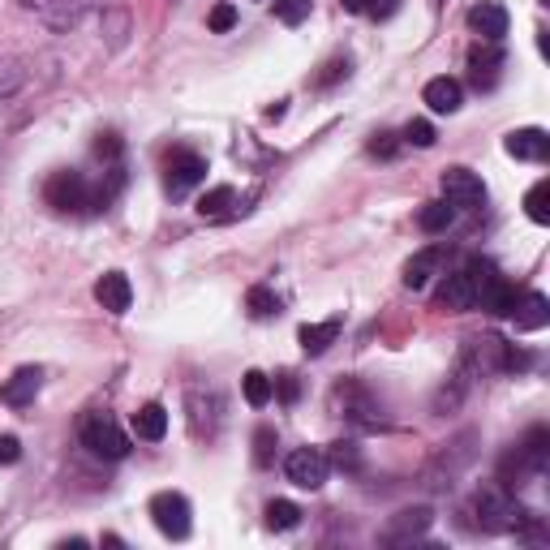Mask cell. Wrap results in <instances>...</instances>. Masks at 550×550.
I'll return each mask as SVG.
<instances>
[{
    "instance_id": "f546056e",
    "label": "cell",
    "mask_w": 550,
    "mask_h": 550,
    "mask_svg": "<svg viewBox=\"0 0 550 550\" xmlns=\"http://www.w3.org/2000/svg\"><path fill=\"white\" fill-rule=\"evenodd\" d=\"M525 215L533 224H550V181H538L525 194Z\"/></svg>"
},
{
    "instance_id": "4316f807",
    "label": "cell",
    "mask_w": 550,
    "mask_h": 550,
    "mask_svg": "<svg viewBox=\"0 0 550 550\" xmlns=\"http://www.w3.org/2000/svg\"><path fill=\"white\" fill-rule=\"evenodd\" d=\"M233 202H237L233 185H215L211 194H202V198H198V215H202V220H220V215H224L228 207H233Z\"/></svg>"
},
{
    "instance_id": "44dd1931",
    "label": "cell",
    "mask_w": 550,
    "mask_h": 550,
    "mask_svg": "<svg viewBox=\"0 0 550 550\" xmlns=\"http://www.w3.org/2000/svg\"><path fill=\"white\" fill-rule=\"evenodd\" d=\"M516 331H542L550 323V301L546 293H525V297H516Z\"/></svg>"
},
{
    "instance_id": "ab89813d",
    "label": "cell",
    "mask_w": 550,
    "mask_h": 550,
    "mask_svg": "<svg viewBox=\"0 0 550 550\" xmlns=\"http://www.w3.org/2000/svg\"><path fill=\"white\" fill-rule=\"evenodd\" d=\"M22 460V439L18 434H0V465H18Z\"/></svg>"
},
{
    "instance_id": "5bb4252c",
    "label": "cell",
    "mask_w": 550,
    "mask_h": 550,
    "mask_svg": "<svg viewBox=\"0 0 550 550\" xmlns=\"http://www.w3.org/2000/svg\"><path fill=\"white\" fill-rule=\"evenodd\" d=\"M503 147H508V155H512V159H529V164H546V159H550V134H546V129H538V125H529V129H512Z\"/></svg>"
},
{
    "instance_id": "f35d334b",
    "label": "cell",
    "mask_w": 550,
    "mask_h": 550,
    "mask_svg": "<svg viewBox=\"0 0 550 550\" xmlns=\"http://www.w3.org/2000/svg\"><path fill=\"white\" fill-rule=\"evenodd\" d=\"M271 392H280V400H284V404H297V396H301L297 374H280V379L271 383Z\"/></svg>"
},
{
    "instance_id": "9a60e30c",
    "label": "cell",
    "mask_w": 550,
    "mask_h": 550,
    "mask_svg": "<svg viewBox=\"0 0 550 550\" xmlns=\"http://www.w3.org/2000/svg\"><path fill=\"white\" fill-rule=\"evenodd\" d=\"M39 387H43V370L39 366H22V370H13V379L5 387H0V400H5L9 409H26V404H35Z\"/></svg>"
},
{
    "instance_id": "e575fe53",
    "label": "cell",
    "mask_w": 550,
    "mask_h": 550,
    "mask_svg": "<svg viewBox=\"0 0 550 550\" xmlns=\"http://www.w3.org/2000/svg\"><path fill=\"white\" fill-rule=\"evenodd\" d=\"M366 151L374 155V159H396V151H400V138L392 134V129H379L370 142H366Z\"/></svg>"
},
{
    "instance_id": "1f68e13d",
    "label": "cell",
    "mask_w": 550,
    "mask_h": 550,
    "mask_svg": "<svg viewBox=\"0 0 550 550\" xmlns=\"http://www.w3.org/2000/svg\"><path fill=\"white\" fill-rule=\"evenodd\" d=\"M275 447H280L275 430H271V426H258V430H254V465H258V469H267L271 460H275Z\"/></svg>"
},
{
    "instance_id": "60d3db41",
    "label": "cell",
    "mask_w": 550,
    "mask_h": 550,
    "mask_svg": "<svg viewBox=\"0 0 550 550\" xmlns=\"http://www.w3.org/2000/svg\"><path fill=\"white\" fill-rule=\"evenodd\" d=\"M400 9V0H370V5H366V13H370V18H392V13Z\"/></svg>"
},
{
    "instance_id": "4dcf8cb0",
    "label": "cell",
    "mask_w": 550,
    "mask_h": 550,
    "mask_svg": "<svg viewBox=\"0 0 550 550\" xmlns=\"http://www.w3.org/2000/svg\"><path fill=\"white\" fill-rule=\"evenodd\" d=\"M241 387H245V400H250L254 409H263V404L275 396V392H271V379H267L263 370H250V374H245V383H241Z\"/></svg>"
},
{
    "instance_id": "836d02e7",
    "label": "cell",
    "mask_w": 550,
    "mask_h": 550,
    "mask_svg": "<svg viewBox=\"0 0 550 550\" xmlns=\"http://www.w3.org/2000/svg\"><path fill=\"white\" fill-rule=\"evenodd\" d=\"M434 138H439V134H434V125L430 121H422V117H417V121H409V125H404V134H400V142H409V147H434Z\"/></svg>"
},
{
    "instance_id": "f1b7e54d",
    "label": "cell",
    "mask_w": 550,
    "mask_h": 550,
    "mask_svg": "<svg viewBox=\"0 0 550 550\" xmlns=\"http://www.w3.org/2000/svg\"><path fill=\"white\" fill-rule=\"evenodd\" d=\"M245 310L254 318H271V314H280V297H275L267 284H254L250 293H245Z\"/></svg>"
},
{
    "instance_id": "8d00e7d4",
    "label": "cell",
    "mask_w": 550,
    "mask_h": 550,
    "mask_svg": "<svg viewBox=\"0 0 550 550\" xmlns=\"http://www.w3.org/2000/svg\"><path fill=\"white\" fill-rule=\"evenodd\" d=\"M340 78H349V61H344V56H336V61H327V65H323V74H318L314 82H318V86H336Z\"/></svg>"
},
{
    "instance_id": "8fae6325",
    "label": "cell",
    "mask_w": 550,
    "mask_h": 550,
    "mask_svg": "<svg viewBox=\"0 0 550 550\" xmlns=\"http://www.w3.org/2000/svg\"><path fill=\"white\" fill-rule=\"evenodd\" d=\"M104 5L108 0H43V26H52V31H74L86 13H95Z\"/></svg>"
},
{
    "instance_id": "30bf717a",
    "label": "cell",
    "mask_w": 550,
    "mask_h": 550,
    "mask_svg": "<svg viewBox=\"0 0 550 550\" xmlns=\"http://www.w3.org/2000/svg\"><path fill=\"white\" fill-rule=\"evenodd\" d=\"M430 525H434V512L430 508H404V512H396L392 520H387L383 542L387 546H409L413 538H422Z\"/></svg>"
},
{
    "instance_id": "7a4b0ae2",
    "label": "cell",
    "mask_w": 550,
    "mask_h": 550,
    "mask_svg": "<svg viewBox=\"0 0 550 550\" xmlns=\"http://www.w3.org/2000/svg\"><path fill=\"white\" fill-rule=\"evenodd\" d=\"M546 465H550V430L533 426L525 439H520L512 452L499 460V486H508V490L525 486L529 477H538Z\"/></svg>"
},
{
    "instance_id": "83f0119b",
    "label": "cell",
    "mask_w": 550,
    "mask_h": 550,
    "mask_svg": "<svg viewBox=\"0 0 550 550\" xmlns=\"http://www.w3.org/2000/svg\"><path fill=\"white\" fill-rule=\"evenodd\" d=\"M297 525H301V508H297V503H288V499H271L267 503V529L288 533V529H297Z\"/></svg>"
},
{
    "instance_id": "4fadbf2b",
    "label": "cell",
    "mask_w": 550,
    "mask_h": 550,
    "mask_svg": "<svg viewBox=\"0 0 550 550\" xmlns=\"http://www.w3.org/2000/svg\"><path fill=\"white\" fill-rule=\"evenodd\" d=\"M202 177H207V159L202 155H194V151H172L168 155V194L172 198H181Z\"/></svg>"
},
{
    "instance_id": "277c9868",
    "label": "cell",
    "mask_w": 550,
    "mask_h": 550,
    "mask_svg": "<svg viewBox=\"0 0 550 550\" xmlns=\"http://www.w3.org/2000/svg\"><path fill=\"white\" fill-rule=\"evenodd\" d=\"M473 512H477V525L486 533H516L520 525L529 520V512L520 508V499L512 495L508 486H482L473 495Z\"/></svg>"
},
{
    "instance_id": "7402d4cb",
    "label": "cell",
    "mask_w": 550,
    "mask_h": 550,
    "mask_svg": "<svg viewBox=\"0 0 550 550\" xmlns=\"http://www.w3.org/2000/svg\"><path fill=\"white\" fill-rule=\"evenodd\" d=\"M340 336V318H327V323H306L297 331V340H301V349H306L310 357H323L331 344H336Z\"/></svg>"
},
{
    "instance_id": "8992f818",
    "label": "cell",
    "mask_w": 550,
    "mask_h": 550,
    "mask_svg": "<svg viewBox=\"0 0 550 550\" xmlns=\"http://www.w3.org/2000/svg\"><path fill=\"white\" fill-rule=\"evenodd\" d=\"M190 499L177 495V490H159V495L151 499V520H155V529L164 533V538L172 542H181V538H190Z\"/></svg>"
},
{
    "instance_id": "e0dca14e",
    "label": "cell",
    "mask_w": 550,
    "mask_h": 550,
    "mask_svg": "<svg viewBox=\"0 0 550 550\" xmlns=\"http://www.w3.org/2000/svg\"><path fill=\"white\" fill-rule=\"evenodd\" d=\"M426 108L439 112V117H452V112H460V104H465V86H460L456 78H430L426 82Z\"/></svg>"
},
{
    "instance_id": "cb8c5ba5",
    "label": "cell",
    "mask_w": 550,
    "mask_h": 550,
    "mask_svg": "<svg viewBox=\"0 0 550 550\" xmlns=\"http://www.w3.org/2000/svg\"><path fill=\"white\" fill-rule=\"evenodd\" d=\"M516 297H520V293H516V284H508V280H503V275H499V280L486 288V297L477 301V310L499 314V318H512V310H516Z\"/></svg>"
},
{
    "instance_id": "d6a6232c",
    "label": "cell",
    "mask_w": 550,
    "mask_h": 550,
    "mask_svg": "<svg viewBox=\"0 0 550 550\" xmlns=\"http://www.w3.org/2000/svg\"><path fill=\"white\" fill-rule=\"evenodd\" d=\"M314 0H275V18H280L284 26H301L310 18Z\"/></svg>"
},
{
    "instance_id": "d4e9b609",
    "label": "cell",
    "mask_w": 550,
    "mask_h": 550,
    "mask_svg": "<svg viewBox=\"0 0 550 550\" xmlns=\"http://www.w3.org/2000/svg\"><path fill=\"white\" fill-rule=\"evenodd\" d=\"M452 220H456V207H452L447 198L426 202V207L417 211V224H422V233H447V228H452Z\"/></svg>"
},
{
    "instance_id": "52a82bcc",
    "label": "cell",
    "mask_w": 550,
    "mask_h": 550,
    "mask_svg": "<svg viewBox=\"0 0 550 550\" xmlns=\"http://www.w3.org/2000/svg\"><path fill=\"white\" fill-rule=\"evenodd\" d=\"M284 473H288V482L301 486V490H323L327 477H331L327 452L323 447H297V452H288Z\"/></svg>"
},
{
    "instance_id": "ac0fdd59",
    "label": "cell",
    "mask_w": 550,
    "mask_h": 550,
    "mask_svg": "<svg viewBox=\"0 0 550 550\" xmlns=\"http://www.w3.org/2000/svg\"><path fill=\"white\" fill-rule=\"evenodd\" d=\"M439 267H443V250L439 245H426V250H417L409 263H404V288H426L434 275H439Z\"/></svg>"
},
{
    "instance_id": "9c48e42d",
    "label": "cell",
    "mask_w": 550,
    "mask_h": 550,
    "mask_svg": "<svg viewBox=\"0 0 550 550\" xmlns=\"http://www.w3.org/2000/svg\"><path fill=\"white\" fill-rule=\"evenodd\" d=\"M499 69H503V48L495 39H482L477 48H469V82L477 91H490L499 82Z\"/></svg>"
},
{
    "instance_id": "6da1fadb",
    "label": "cell",
    "mask_w": 550,
    "mask_h": 550,
    "mask_svg": "<svg viewBox=\"0 0 550 550\" xmlns=\"http://www.w3.org/2000/svg\"><path fill=\"white\" fill-rule=\"evenodd\" d=\"M495 280H499V267L486 263V258H473V263L447 275V284L439 288V310H447V314L477 310V301L486 297V288Z\"/></svg>"
},
{
    "instance_id": "603a6c76",
    "label": "cell",
    "mask_w": 550,
    "mask_h": 550,
    "mask_svg": "<svg viewBox=\"0 0 550 550\" xmlns=\"http://www.w3.org/2000/svg\"><path fill=\"white\" fill-rule=\"evenodd\" d=\"M134 430H138V439H147V443H159L168 434V409L164 404H142V409L134 413Z\"/></svg>"
},
{
    "instance_id": "484cf974",
    "label": "cell",
    "mask_w": 550,
    "mask_h": 550,
    "mask_svg": "<svg viewBox=\"0 0 550 550\" xmlns=\"http://www.w3.org/2000/svg\"><path fill=\"white\" fill-rule=\"evenodd\" d=\"M327 465L340 469V473H357L361 469V447L353 439H336L327 447Z\"/></svg>"
},
{
    "instance_id": "ffe728a7",
    "label": "cell",
    "mask_w": 550,
    "mask_h": 550,
    "mask_svg": "<svg viewBox=\"0 0 550 550\" xmlns=\"http://www.w3.org/2000/svg\"><path fill=\"white\" fill-rule=\"evenodd\" d=\"M95 301L104 306L108 314H125L129 310V301H134V288H129V280L121 271H108L104 280L95 284Z\"/></svg>"
},
{
    "instance_id": "d590c367",
    "label": "cell",
    "mask_w": 550,
    "mask_h": 550,
    "mask_svg": "<svg viewBox=\"0 0 550 550\" xmlns=\"http://www.w3.org/2000/svg\"><path fill=\"white\" fill-rule=\"evenodd\" d=\"M207 26H211L215 35H228V31L237 26V9H233V5H215L211 18H207Z\"/></svg>"
},
{
    "instance_id": "ba28073f",
    "label": "cell",
    "mask_w": 550,
    "mask_h": 550,
    "mask_svg": "<svg viewBox=\"0 0 550 550\" xmlns=\"http://www.w3.org/2000/svg\"><path fill=\"white\" fill-rule=\"evenodd\" d=\"M443 198L452 202L456 211H477L486 202V181L469 168H447L443 172Z\"/></svg>"
},
{
    "instance_id": "5b68a950",
    "label": "cell",
    "mask_w": 550,
    "mask_h": 550,
    "mask_svg": "<svg viewBox=\"0 0 550 550\" xmlns=\"http://www.w3.org/2000/svg\"><path fill=\"white\" fill-rule=\"evenodd\" d=\"M82 447L99 460H125L129 456V434L121 430L117 417L108 413H91L82 422Z\"/></svg>"
},
{
    "instance_id": "2e32d148",
    "label": "cell",
    "mask_w": 550,
    "mask_h": 550,
    "mask_svg": "<svg viewBox=\"0 0 550 550\" xmlns=\"http://www.w3.org/2000/svg\"><path fill=\"white\" fill-rule=\"evenodd\" d=\"M469 26L482 39L503 43V35H508V9H503L499 0H477V5L469 9Z\"/></svg>"
},
{
    "instance_id": "7c38bea8",
    "label": "cell",
    "mask_w": 550,
    "mask_h": 550,
    "mask_svg": "<svg viewBox=\"0 0 550 550\" xmlns=\"http://www.w3.org/2000/svg\"><path fill=\"white\" fill-rule=\"evenodd\" d=\"M220 417H224L220 392H190V430H194V439H215Z\"/></svg>"
},
{
    "instance_id": "74e56055",
    "label": "cell",
    "mask_w": 550,
    "mask_h": 550,
    "mask_svg": "<svg viewBox=\"0 0 550 550\" xmlns=\"http://www.w3.org/2000/svg\"><path fill=\"white\" fill-rule=\"evenodd\" d=\"M95 155H99V159H108V164H121V138H117V134H99Z\"/></svg>"
},
{
    "instance_id": "b9f144b4",
    "label": "cell",
    "mask_w": 550,
    "mask_h": 550,
    "mask_svg": "<svg viewBox=\"0 0 550 550\" xmlns=\"http://www.w3.org/2000/svg\"><path fill=\"white\" fill-rule=\"evenodd\" d=\"M340 5L349 9V13H366V5H370V0H340Z\"/></svg>"
},
{
    "instance_id": "3957f363",
    "label": "cell",
    "mask_w": 550,
    "mask_h": 550,
    "mask_svg": "<svg viewBox=\"0 0 550 550\" xmlns=\"http://www.w3.org/2000/svg\"><path fill=\"white\" fill-rule=\"evenodd\" d=\"M43 202L61 215H78V211H104L108 198L99 194V185H91L82 172H52L48 185H43Z\"/></svg>"
},
{
    "instance_id": "d6986e66",
    "label": "cell",
    "mask_w": 550,
    "mask_h": 550,
    "mask_svg": "<svg viewBox=\"0 0 550 550\" xmlns=\"http://www.w3.org/2000/svg\"><path fill=\"white\" fill-rule=\"evenodd\" d=\"M336 400H344V417H349V422H357V426H379L383 417H379V404H374L366 392H361L357 383H349V387H340L336 392Z\"/></svg>"
}]
</instances>
